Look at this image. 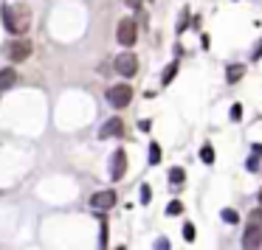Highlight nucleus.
Segmentation results:
<instances>
[{
  "mask_svg": "<svg viewBox=\"0 0 262 250\" xmlns=\"http://www.w3.org/2000/svg\"><path fill=\"white\" fill-rule=\"evenodd\" d=\"M17 85V70H11V68H3L0 70V93L3 90H9V87Z\"/></svg>",
  "mask_w": 262,
  "mask_h": 250,
  "instance_id": "9d476101",
  "label": "nucleus"
},
{
  "mask_svg": "<svg viewBox=\"0 0 262 250\" xmlns=\"http://www.w3.org/2000/svg\"><path fill=\"white\" fill-rule=\"evenodd\" d=\"M113 205H116V191H110V189H102L90 197V208L93 211H107V208H113Z\"/></svg>",
  "mask_w": 262,
  "mask_h": 250,
  "instance_id": "423d86ee",
  "label": "nucleus"
},
{
  "mask_svg": "<svg viewBox=\"0 0 262 250\" xmlns=\"http://www.w3.org/2000/svg\"><path fill=\"white\" fill-rule=\"evenodd\" d=\"M166 214H169V216H178V214H184V205H181L178 200H172V202L166 205Z\"/></svg>",
  "mask_w": 262,
  "mask_h": 250,
  "instance_id": "f3484780",
  "label": "nucleus"
},
{
  "mask_svg": "<svg viewBox=\"0 0 262 250\" xmlns=\"http://www.w3.org/2000/svg\"><path fill=\"white\" fill-rule=\"evenodd\" d=\"M220 216H223V222H240V214H237L234 208H223V211H220Z\"/></svg>",
  "mask_w": 262,
  "mask_h": 250,
  "instance_id": "4468645a",
  "label": "nucleus"
},
{
  "mask_svg": "<svg viewBox=\"0 0 262 250\" xmlns=\"http://www.w3.org/2000/svg\"><path fill=\"white\" fill-rule=\"evenodd\" d=\"M243 73H245V65H228V70H226V79L231 82V85H237V82L243 79Z\"/></svg>",
  "mask_w": 262,
  "mask_h": 250,
  "instance_id": "f8f14e48",
  "label": "nucleus"
},
{
  "mask_svg": "<svg viewBox=\"0 0 262 250\" xmlns=\"http://www.w3.org/2000/svg\"><path fill=\"white\" fill-rule=\"evenodd\" d=\"M155 250H169V239H164V236L155 239Z\"/></svg>",
  "mask_w": 262,
  "mask_h": 250,
  "instance_id": "4be33fe9",
  "label": "nucleus"
},
{
  "mask_svg": "<svg viewBox=\"0 0 262 250\" xmlns=\"http://www.w3.org/2000/svg\"><path fill=\"white\" fill-rule=\"evenodd\" d=\"M127 3H130L132 9H141V0H127Z\"/></svg>",
  "mask_w": 262,
  "mask_h": 250,
  "instance_id": "a878e982",
  "label": "nucleus"
},
{
  "mask_svg": "<svg viewBox=\"0 0 262 250\" xmlns=\"http://www.w3.org/2000/svg\"><path fill=\"white\" fill-rule=\"evenodd\" d=\"M0 17H3V26L6 31L14 37L26 34L28 28H31V11L26 6H17V3H6L3 9H0Z\"/></svg>",
  "mask_w": 262,
  "mask_h": 250,
  "instance_id": "f257e3e1",
  "label": "nucleus"
},
{
  "mask_svg": "<svg viewBox=\"0 0 262 250\" xmlns=\"http://www.w3.org/2000/svg\"><path fill=\"white\" fill-rule=\"evenodd\" d=\"M260 202H262V191H260Z\"/></svg>",
  "mask_w": 262,
  "mask_h": 250,
  "instance_id": "bb28decb",
  "label": "nucleus"
},
{
  "mask_svg": "<svg viewBox=\"0 0 262 250\" xmlns=\"http://www.w3.org/2000/svg\"><path fill=\"white\" fill-rule=\"evenodd\" d=\"M200 160H203V163H214V149H211L209 144L200 149Z\"/></svg>",
  "mask_w": 262,
  "mask_h": 250,
  "instance_id": "dca6fc26",
  "label": "nucleus"
},
{
  "mask_svg": "<svg viewBox=\"0 0 262 250\" xmlns=\"http://www.w3.org/2000/svg\"><path fill=\"white\" fill-rule=\"evenodd\" d=\"M186 172L181 169V166H175L172 172H169V183H172V191H181V183H184Z\"/></svg>",
  "mask_w": 262,
  "mask_h": 250,
  "instance_id": "9b49d317",
  "label": "nucleus"
},
{
  "mask_svg": "<svg viewBox=\"0 0 262 250\" xmlns=\"http://www.w3.org/2000/svg\"><path fill=\"white\" fill-rule=\"evenodd\" d=\"M107 101L113 104V107H127V104L132 101V90H130V85H113L110 90H107Z\"/></svg>",
  "mask_w": 262,
  "mask_h": 250,
  "instance_id": "20e7f679",
  "label": "nucleus"
},
{
  "mask_svg": "<svg viewBox=\"0 0 262 250\" xmlns=\"http://www.w3.org/2000/svg\"><path fill=\"white\" fill-rule=\"evenodd\" d=\"M248 225L262 228V208H257V211H251V214H248Z\"/></svg>",
  "mask_w": 262,
  "mask_h": 250,
  "instance_id": "2eb2a0df",
  "label": "nucleus"
},
{
  "mask_svg": "<svg viewBox=\"0 0 262 250\" xmlns=\"http://www.w3.org/2000/svg\"><path fill=\"white\" fill-rule=\"evenodd\" d=\"M149 127H152V124H149L147 118H144V121H138V130H141V132H149Z\"/></svg>",
  "mask_w": 262,
  "mask_h": 250,
  "instance_id": "393cba45",
  "label": "nucleus"
},
{
  "mask_svg": "<svg viewBox=\"0 0 262 250\" xmlns=\"http://www.w3.org/2000/svg\"><path fill=\"white\" fill-rule=\"evenodd\" d=\"M240 115H243V107L234 104V107H231V121H240Z\"/></svg>",
  "mask_w": 262,
  "mask_h": 250,
  "instance_id": "5701e85b",
  "label": "nucleus"
},
{
  "mask_svg": "<svg viewBox=\"0 0 262 250\" xmlns=\"http://www.w3.org/2000/svg\"><path fill=\"white\" fill-rule=\"evenodd\" d=\"M175 73H178V62H169V65H166V68H164V76H161V85H169V82H172V79H175Z\"/></svg>",
  "mask_w": 262,
  "mask_h": 250,
  "instance_id": "ddd939ff",
  "label": "nucleus"
},
{
  "mask_svg": "<svg viewBox=\"0 0 262 250\" xmlns=\"http://www.w3.org/2000/svg\"><path fill=\"white\" fill-rule=\"evenodd\" d=\"M260 56H262V40L254 45V51H251V59H260Z\"/></svg>",
  "mask_w": 262,
  "mask_h": 250,
  "instance_id": "b1692460",
  "label": "nucleus"
},
{
  "mask_svg": "<svg viewBox=\"0 0 262 250\" xmlns=\"http://www.w3.org/2000/svg\"><path fill=\"white\" fill-rule=\"evenodd\" d=\"M262 245V228H254V225H248L243 233V248L245 250H260Z\"/></svg>",
  "mask_w": 262,
  "mask_h": 250,
  "instance_id": "6e6552de",
  "label": "nucleus"
},
{
  "mask_svg": "<svg viewBox=\"0 0 262 250\" xmlns=\"http://www.w3.org/2000/svg\"><path fill=\"white\" fill-rule=\"evenodd\" d=\"M158 160H161V147L158 144H149V163L155 166Z\"/></svg>",
  "mask_w": 262,
  "mask_h": 250,
  "instance_id": "a211bd4d",
  "label": "nucleus"
},
{
  "mask_svg": "<svg viewBox=\"0 0 262 250\" xmlns=\"http://www.w3.org/2000/svg\"><path fill=\"white\" fill-rule=\"evenodd\" d=\"M122 130H124L122 118H110V121H105V127L99 130V138H113V135H122Z\"/></svg>",
  "mask_w": 262,
  "mask_h": 250,
  "instance_id": "1a4fd4ad",
  "label": "nucleus"
},
{
  "mask_svg": "<svg viewBox=\"0 0 262 250\" xmlns=\"http://www.w3.org/2000/svg\"><path fill=\"white\" fill-rule=\"evenodd\" d=\"M113 65H116V73H119V76H135V70H138V56L130 53V51H124V53L116 56Z\"/></svg>",
  "mask_w": 262,
  "mask_h": 250,
  "instance_id": "7ed1b4c3",
  "label": "nucleus"
},
{
  "mask_svg": "<svg viewBox=\"0 0 262 250\" xmlns=\"http://www.w3.org/2000/svg\"><path fill=\"white\" fill-rule=\"evenodd\" d=\"M245 169H248V172H257V169H260V157L251 155L248 157V163H245Z\"/></svg>",
  "mask_w": 262,
  "mask_h": 250,
  "instance_id": "412c9836",
  "label": "nucleus"
},
{
  "mask_svg": "<svg viewBox=\"0 0 262 250\" xmlns=\"http://www.w3.org/2000/svg\"><path fill=\"white\" fill-rule=\"evenodd\" d=\"M116 40H119V45H124V48L135 45V40H138V31H135V20H132V17L119 20V26H116Z\"/></svg>",
  "mask_w": 262,
  "mask_h": 250,
  "instance_id": "f03ea898",
  "label": "nucleus"
},
{
  "mask_svg": "<svg viewBox=\"0 0 262 250\" xmlns=\"http://www.w3.org/2000/svg\"><path fill=\"white\" fill-rule=\"evenodd\" d=\"M124 174H127V152L124 149H116L113 160H110V177L113 180H122Z\"/></svg>",
  "mask_w": 262,
  "mask_h": 250,
  "instance_id": "0eeeda50",
  "label": "nucleus"
},
{
  "mask_svg": "<svg viewBox=\"0 0 262 250\" xmlns=\"http://www.w3.org/2000/svg\"><path fill=\"white\" fill-rule=\"evenodd\" d=\"M184 239H186V242H195V225H192V222L184 225Z\"/></svg>",
  "mask_w": 262,
  "mask_h": 250,
  "instance_id": "aec40b11",
  "label": "nucleus"
},
{
  "mask_svg": "<svg viewBox=\"0 0 262 250\" xmlns=\"http://www.w3.org/2000/svg\"><path fill=\"white\" fill-rule=\"evenodd\" d=\"M138 197H141V205H149V200H152V191H149V186H141Z\"/></svg>",
  "mask_w": 262,
  "mask_h": 250,
  "instance_id": "6ab92c4d",
  "label": "nucleus"
},
{
  "mask_svg": "<svg viewBox=\"0 0 262 250\" xmlns=\"http://www.w3.org/2000/svg\"><path fill=\"white\" fill-rule=\"evenodd\" d=\"M6 56L11 62H26L31 56V43L28 40H14V43L6 45Z\"/></svg>",
  "mask_w": 262,
  "mask_h": 250,
  "instance_id": "39448f33",
  "label": "nucleus"
}]
</instances>
